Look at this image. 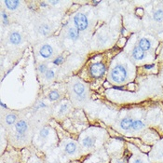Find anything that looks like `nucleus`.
<instances>
[{"label":"nucleus","mask_w":163,"mask_h":163,"mask_svg":"<svg viewBox=\"0 0 163 163\" xmlns=\"http://www.w3.org/2000/svg\"><path fill=\"white\" fill-rule=\"evenodd\" d=\"M82 145L84 148H87V149H91L94 147V145H95V141H94V138L91 137V136H85L82 141Z\"/></svg>","instance_id":"nucleus-13"},{"label":"nucleus","mask_w":163,"mask_h":163,"mask_svg":"<svg viewBox=\"0 0 163 163\" xmlns=\"http://www.w3.org/2000/svg\"><path fill=\"white\" fill-rule=\"evenodd\" d=\"M69 107H70V104L68 102H64L62 104H60V107H59V110H58V114L61 116V115H64L66 113L68 110H69Z\"/></svg>","instance_id":"nucleus-19"},{"label":"nucleus","mask_w":163,"mask_h":163,"mask_svg":"<svg viewBox=\"0 0 163 163\" xmlns=\"http://www.w3.org/2000/svg\"><path fill=\"white\" fill-rule=\"evenodd\" d=\"M161 155H162V156H163V151H162V152H161Z\"/></svg>","instance_id":"nucleus-29"},{"label":"nucleus","mask_w":163,"mask_h":163,"mask_svg":"<svg viewBox=\"0 0 163 163\" xmlns=\"http://www.w3.org/2000/svg\"><path fill=\"white\" fill-rule=\"evenodd\" d=\"M63 62H64V58H63L62 55H60V56L56 57L55 59L53 60V63H55L56 65H60V64H62Z\"/></svg>","instance_id":"nucleus-24"},{"label":"nucleus","mask_w":163,"mask_h":163,"mask_svg":"<svg viewBox=\"0 0 163 163\" xmlns=\"http://www.w3.org/2000/svg\"><path fill=\"white\" fill-rule=\"evenodd\" d=\"M63 150H64V153L68 155L69 157H75V156H78L79 154V147L78 144L71 140L68 141V142H65L63 145Z\"/></svg>","instance_id":"nucleus-7"},{"label":"nucleus","mask_w":163,"mask_h":163,"mask_svg":"<svg viewBox=\"0 0 163 163\" xmlns=\"http://www.w3.org/2000/svg\"><path fill=\"white\" fill-rule=\"evenodd\" d=\"M3 121L5 123L6 126L8 127H11L13 125H15L18 121V118H17V116L13 113H8L5 117L3 118Z\"/></svg>","instance_id":"nucleus-11"},{"label":"nucleus","mask_w":163,"mask_h":163,"mask_svg":"<svg viewBox=\"0 0 163 163\" xmlns=\"http://www.w3.org/2000/svg\"><path fill=\"white\" fill-rule=\"evenodd\" d=\"M145 123L141 120H133V126H132V129L133 130H140L145 128Z\"/></svg>","instance_id":"nucleus-20"},{"label":"nucleus","mask_w":163,"mask_h":163,"mask_svg":"<svg viewBox=\"0 0 163 163\" xmlns=\"http://www.w3.org/2000/svg\"><path fill=\"white\" fill-rule=\"evenodd\" d=\"M69 94L72 103L75 105L84 104L89 98L88 87L78 78H73L69 84Z\"/></svg>","instance_id":"nucleus-1"},{"label":"nucleus","mask_w":163,"mask_h":163,"mask_svg":"<svg viewBox=\"0 0 163 163\" xmlns=\"http://www.w3.org/2000/svg\"><path fill=\"white\" fill-rule=\"evenodd\" d=\"M133 120L130 117H124L121 119L120 123H119V125H120V128L124 130H129L132 129V126H133Z\"/></svg>","instance_id":"nucleus-15"},{"label":"nucleus","mask_w":163,"mask_h":163,"mask_svg":"<svg viewBox=\"0 0 163 163\" xmlns=\"http://www.w3.org/2000/svg\"><path fill=\"white\" fill-rule=\"evenodd\" d=\"M8 43L12 46H20L24 40V37L21 35V33L18 30H13L9 33L8 35Z\"/></svg>","instance_id":"nucleus-8"},{"label":"nucleus","mask_w":163,"mask_h":163,"mask_svg":"<svg viewBox=\"0 0 163 163\" xmlns=\"http://www.w3.org/2000/svg\"><path fill=\"white\" fill-rule=\"evenodd\" d=\"M154 65H145V69H151V68H153Z\"/></svg>","instance_id":"nucleus-27"},{"label":"nucleus","mask_w":163,"mask_h":163,"mask_svg":"<svg viewBox=\"0 0 163 163\" xmlns=\"http://www.w3.org/2000/svg\"><path fill=\"white\" fill-rule=\"evenodd\" d=\"M73 24L79 32H84L89 27V19L86 14L78 12L73 18Z\"/></svg>","instance_id":"nucleus-4"},{"label":"nucleus","mask_w":163,"mask_h":163,"mask_svg":"<svg viewBox=\"0 0 163 163\" xmlns=\"http://www.w3.org/2000/svg\"><path fill=\"white\" fill-rule=\"evenodd\" d=\"M133 57L135 60H138V61L143 60L145 57V51H144L140 47L136 46L133 50Z\"/></svg>","instance_id":"nucleus-14"},{"label":"nucleus","mask_w":163,"mask_h":163,"mask_svg":"<svg viewBox=\"0 0 163 163\" xmlns=\"http://www.w3.org/2000/svg\"><path fill=\"white\" fill-rule=\"evenodd\" d=\"M6 6V8H8V10H11V11H14V10H17L21 4V1H18V0H8V1H4L3 2Z\"/></svg>","instance_id":"nucleus-12"},{"label":"nucleus","mask_w":163,"mask_h":163,"mask_svg":"<svg viewBox=\"0 0 163 163\" xmlns=\"http://www.w3.org/2000/svg\"><path fill=\"white\" fill-rule=\"evenodd\" d=\"M138 47H140L144 51H146V50H149L151 49V42L149 39L145 38V37H143L139 40V43H138Z\"/></svg>","instance_id":"nucleus-16"},{"label":"nucleus","mask_w":163,"mask_h":163,"mask_svg":"<svg viewBox=\"0 0 163 163\" xmlns=\"http://www.w3.org/2000/svg\"><path fill=\"white\" fill-rule=\"evenodd\" d=\"M28 163H42V162H41L38 158H31V159L28 161Z\"/></svg>","instance_id":"nucleus-25"},{"label":"nucleus","mask_w":163,"mask_h":163,"mask_svg":"<svg viewBox=\"0 0 163 163\" xmlns=\"http://www.w3.org/2000/svg\"><path fill=\"white\" fill-rule=\"evenodd\" d=\"M143 13H144V11H143V9H142V8H137V9H136V14H137V15L142 16Z\"/></svg>","instance_id":"nucleus-26"},{"label":"nucleus","mask_w":163,"mask_h":163,"mask_svg":"<svg viewBox=\"0 0 163 163\" xmlns=\"http://www.w3.org/2000/svg\"><path fill=\"white\" fill-rule=\"evenodd\" d=\"M15 129V138L17 141H24L25 138L28 136L29 130H30V125L27 120L25 119H19L17 123L14 125Z\"/></svg>","instance_id":"nucleus-2"},{"label":"nucleus","mask_w":163,"mask_h":163,"mask_svg":"<svg viewBox=\"0 0 163 163\" xmlns=\"http://www.w3.org/2000/svg\"><path fill=\"white\" fill-rule=\"evenodd\" d=\"M153 18L158 23H162L163 21V9H158L155 11Z\"/></svg>","instance_id":"nucleus-21"},{"label":"nucleus","mask_w":163,"mask_h":163,"mask_svg":"<svg viewBox=\"0 0 163 163\" xmlns=\"http://www.w3.org/2000/svg\"><path fill=\"white\" fill-rule=\"evenodd\" d=\"M51 26L48 23H41L37 27V33L40 37H47L50 34Z\"/></svg>","instance_id":"nucleus-10"},{"label":"nucleus","mask_w":163,"mask_h":163,"mask_svg":"<svg viewBox=\"0 0 163 163\" xmlns=\"http://www.w3.org/2000/svg\"><path fill=\"white\" fill-rule=\"evenodd\" d=\"M133 163H142V161H141V159H139V158H136V159L133 161Z\"/></svg>","instance_id":"nucleus-28"},{"label":"nucleus","mask_w":163,"mask_h":163,"mask_svg":"<svg viewBox=\"0 0 163 163\" xmlns=\"http://www.w3.org/2000/svg\"><path fill=\"white\" fill-rule=\"evenodd\" d=\"M110 78L115 83L121 84L127 78V70L123 65H116L110 72Z\"/></svg>","instance_id":"nucleus-3"},{"label":"nucleus","mask_w":163,"mask_h":163,"mask_svg":"<svg viewBox=\"0 0 163 163\" xmlns=\"http://www.w3.org/2000/svg\"><path fill=\"white\" fill-rule=\"evenodd\" d=\"M90 75L93 78H100L105 73V65L103 62H95L90 66Z\"/></svg>","instance_id":"nucleus-5"},{"label":"nucleus","mask_w":163,"mask_h":163,"mask_svg":"<svg viewBox=\"0 0 163 163\" xmlns=\"http://www.w3.org/2000/svg\"><path fill=\"white\" fill-rule=\"evenodd\" d=\"M54 53H55V51H54L53 46L50 45V43L43 44L38 50V55L44 60L51 59L54 55Z\"/></svg>","instance_id":"nucleus-6"},{"label":"nucleus","mask_w":163,"mask_h":163,"mask_svg":"<svg viewBox=\"0 0 163 163\" xmlns=\"http://www.w3.org/2000/svg\"><path fill=\"white\" fill-rule=\"evenodd\" d=\"M48 65L46 63H41L38 65V67H37V71L39 73V75H44L45 73L48 71Z\"/></svg>","instance_id":"nucleus-22"},{"label":"nucleus","mask_w":163,"mask_h":163,"mask_svg":"<svg viewBox=\"0 0 163 163\" xmlns=\"http://www.w3.org/2000/svg\"><path fill=\"white\" fill-rule=\"evenodd\" d=\"M60 97H61V94H60V92H59L58 91H56V90L51 91L49 93V95H48V98H49V100H50V102H55V101L59 100Z\"/></svg>","instance_id":"nucleus-18"},{"label":"nucleus","mask_w":163,"mask_h":163,"mask_svg":"<svg viewBox=\"0 0 163 163\" xmlns=\"http://www.w3.org/2000/svg\"><path fill=\"white\" fill-rule=\"evenodd\" d=\"M1 18H2V24L3 25H8L9 24V20H8V17L7 15V13L4 11V10H2V14H1Z\"/></svg>","instance_id":"nucleus-23"},{"label":"nucleus","mask_w":163,"mask_h":163,"mask_svg":"<svg viewBox=\"0 0 163 163\" xmlns=\"http://www.w3.org/2000/svg\"><path fill=\"white\" fill-rule=\"evenodd\" d=\"M55 75H56L55 70H54L53 68H49L48 71L45 73V75H43V77H44V78H45L47 81H51V80L54 79V78H55Z\"/></svg>","instance_id":"nucleus-17"},{"label":"nucleus","mask_w":163,"mask_h":163,"mask_svg":"<svg viewBox=\"0 0 163 163\" xmlns=\"http://www.w3.org/2000/svg\"><path fill=\"white\" fill-rule=\"evenodd\" d=\"M79 35L80 32L75 27V25H71L67 28V32H66V37L72 40V41H77L78 39H79Z\"/></svg>","instance_id":"nucleus-9"}]
</instances>
